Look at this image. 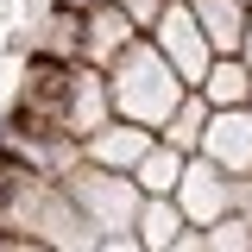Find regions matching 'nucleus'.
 Returning a JSON list of instances; mask_svg holds the SVG:
<instances>
[{
  "label": "nucleus",
  "instance_id": "f257e3e1",
  "mask_svg": "<svg viewBox=\"0 0 252 252\" xmlns=\"http://www.w3.org/2000/svg\"><path fill=\"white\" fill-rule=\"evenodd\" d=\"M101 76H107V107H114V120L145 126V132H158V126L177 114V101L189 94L183 82H177V69L152 51V38H132Z\"/></svg>",
  "mask_w": 252,
  "mask_h": 252
},
{
  "label": "nucleus",
  "instance_id": "f03ea898",
  "mask_svg": "<svg viewBox=\"0 0 252 252\" xmlns=\"http://www.w3.org/2000/svg\"><path fill=\"white\" fill-rule=\"evenodd\" d=\"M63 195L76 202V215L89 220L94 240H107V233H132V215H139V189H132V177H120V170H94V164H76L69 177H57Z\"/></svg>",
  "mask_w": 252,
  "mask_h": 252
},
{
  "label": "nucleus",
  "instance_id": "7ed1b4c3",
  "mask_svg": "<svg viewBox=\"0 0 252 252\" xmlns=\"http://www.w3.org/2000/svg\"><path fill=\"white\" fill-rule=\"evenodd\" d=\"M145 38H152V51H158V57L177 69V82H183V89H202V76H208L215 51H208V38L195 32V19H189V6H183V0H170Z\"/></svg>",
  "mask_w": 252,
  "mask_h": 252
},
{
  "label": "nucleus",
  "instance_id": "20e7f679",
  "mask_svg": "<svg viewBox=\"0 0 252 252\" xmlns=\"http://www.w3.org/2000/svg\"><path fill=\"white\" fill-rule=\"evenodd\" d=\"M195 158H208L220 177H252V107H208Z\"/></svg>",
  "mask_w": 252,
  "mask_h": 252
},
{
  "label": "nucleus",
  "instance_id": "39448f33",
  "mask_svg": "<svg viewBox=\"0 0 252 252\" xmlns=\"http://www.w3.org/2000/svg\"><path fill=\"white\" fill-rule=\"evenodd\" d=\"M233 202V177H220L208 158H183V177H177V208H183L189 227H208V220L227 215Z\"/></svg>",
  "mask_w": 252,
  "mask_h": 252
},
{
  "label": "nucleus",
  "instance_id": "423d86ee",
  "mask_svg": "<svg viewBox=\"0 0 252 252\" xmlns=\"http://www.w3.org/2000/svg\"><path fill=\"white\" fill-rule=\"evenodd\" d=\"M26 57H44V63H82V13L69 6H44L38 19H26Z\"/></svg>",
  "mask_w": 252,
  "mask_h": 252
},
{
  "label": "nucleus",
  "instance_id": "0eeeda50",
  "mask_svg": "<svg viewBox=\"0 0 252 252\" xmlns=\"http://www.w3.org/2000/svg\"><path fill=\"white\" fill-rule=\"evenodd\" d=\"M107 120H114V107H107V76L89 69V63H76V69H69V101H63V132L82 145V139L101 132Z\"/></svg>",
  "mask_w": 252,
  "mask_h": 252
},
{
  "label": "nucleus",
  "instance_id": "6e6552de",
  "mask_svg": "<svg viewBox=\"0 0 252 252\" xmlns=\"http://www.w3.org/2000/svg\"><path fill=\"white\" fill-rule=\"evenodd\" d=\"M152 145H158V132H145V126H126V120H107L101 132H89V139H82V164L132 177V164L152 152Z\"/></svg>",
  "mask_w": 252,
  "mask_h": 252
},
{
  "label": "nucleus",
  "instance_id": "1a4fd4ad",
  "mask_svg": "<svg viewBox=\"0 0 252 252\" xmlns=\"http://www.w3.org/2000/svg\"><path fill=\"white\" fill-rule=\"evenodd\" d=\"M132 38H139V26L120 13V0H107V6L82 13V63H89V69H107Z\"/></svg>",
  "mask_w": 252,
  "mask_h": 252
},
{
  "label": "nucleus",
  "instance_id": "9d476101",
  "mask_svg": "<svg viewBox=\"0 0 252 252\" xmlns=\"http://www.w3.org/2000/svg\"><path fill=\"white\" fill-rule=\"evenodd\" d=\"M183 6L215 57H240V38H246V6L240 0H183Z\"/></svg>",
  "mask_w": 252,
  "mask_h": 252
},
{
  "label": "nucleus",
  "instance_id": "9b49d317",
  "mask_svg": "<svg viewBox=\"0 0 252 252\" xmlns=\"http://www.w3.org/2000/svg\"><path fill=\"white\" fill-rule=\"evenodd\" d=\"M183 227L189 220H183V208H177V195H145L139 215H132V240H139L145 252H164Z\"/></svg>",
  "mask_w": 252,
  "mask_h": 252
},
{
  "label": "nucleus",
  "instance_id": "f8f14e48",
  "mask_svg": "<svg viewBox=\"0 0 252 252\" xmlns=\"http://www.w3.org/2000/svg\"><path fill=\"white\" fill-rule=\"evenodd\" d=\"M195 94H202L208 107H246V101H252V69L240 57H215Z\"/></svg>",
  "mask_w": 252,
  "mask_h": 252
},
{
  "label": "nucleus",
  "instance_id": "ddd939ff",
  "mask_svg": "<svg viewBox=\"0 0 252 252\" xmlns=\"http://www.w3.org/2000/svg\"><path fill=\"white\" fill-rule=\"evenodd\" d=\"M202 126H208V101L189 89L183 101H177V114L158 126V139H164V145H170L177 158H195V145H202Z\"/></svg>",
  "mask_w": 252,
  "mask_h": 252
},
{
  "label": "nucleus",
  "instance_id": "4468645a",
  "mask_svg": "<svg viewBox=\"0 0 252 252\" xmlns=\"http://www.w3.org/2000/svg\"><path fill=\"white\" fill-rule=\"evenodd\" d=\"M177 177H183V158L170 152L164 139L132 164V189H139V195H177Z\"/></svg>",
  "mask_w": 252,
  "mask_h": 252
},
{
  "label": "nucleus",
  "instance_id": "2eb2a0df",
  "mask_svg": "<svg viewBox=\"0 0 252 252\" xmlns=\"http://www.w3.org/2000/svg\"><path fill=\"white\" fill-rule=\"evenodd\" d=\"M202 246H208V252H252V227L240 215H220V220L202 227Z\"/></svg>",
  "mask_w": 252,
  "mask_h": 252
},
{
  "label": "nucleus",
  "instance_id": "dca6fc26",
  "mask_svg": "<svg viewBox=\"0 0 252 252\" xmlns=\"http://www.w3.org/2000/svg\"><path fill=\"white\" fill-rule=\"evenodd\" d=\"M164 6H170V0H120V13L132 19V26H139V38L158 26V13H164Z\"/></svg>",
  "mask_w": 252,
  "mask_h": 252
},
{
  "label": "nucleus",
  "instance_id": "f3484780",
  "mask_svg": "<svg viewBox=\"0 0 252 252\" xmlns=\"http://www.w3.org/2000/svg\"><path fill=\"white\" fill-rule=\"evenodd\" d=\"M227 215H240L252 227V177H233V202H227Z\"/></svg>",
  "mask_w": 252,
  "mask_h": 252
},
{
  "label": "nucleus",
  "instance_id": "a211bd4d",
  "mask_svg": "<svg viewBox=\"0 0 252 252\" xmlns=\"http://www.w3.org/2000/svg\"><path fill=\"white\" fill-rule=\"evenodd\" d=\"M89 252H145V246H139L132 233H107V240H94Z\"/></svg>",
  "mask_w": 252,
  "mask_h": 252
},
{
  "label": "nucleus",
  "instance_id": "6ab92c4d",
  "mask_svg": "<svg viewBox=\"0 0 252 252\" xmlns=\"http://www.w3.org/2000/svg\"><path fill=\"white\" fill-rule=\"evenodd\" d=\"M164 252H208V246H202V227H183V233H177Z\"/></svg>",
  "mask_w": 252,
  "mask_h": 252
},
{
  "label": "nucleus",
  "instance_id": "aec40b11",
  "mask_svg": "<svg viewBox=\"0 0 252 252\" xmlns=\"http://www.w3.org/2000/svg\"><path fill=\"white\" fill-rule=\"evenodd\" d=\"M0 252H51V246H38V240H26V233H0Z\"/></svg>",
  "mask_w": 252,
  "mask_h": 252
},
{
  "label": "nucleus",
  "instance_id": "412c9836",
  "mask_svg": "<svg viewBox=\"0 0 252 252\" xmlns=\"http://www.w3.org/2000/svg\"><path fill=\"white\" fill-rule=\"evenodd\" d=\"M240 63L252 69V6H246V38H240Z\"/></svg>",
  "mask_w": 252,
  "mask_h": 252
},
{
  "label": "nucleus",
  "instance_id": "4be33fe9",
  "mask_svg": "<svg viewBox=\"0 0 252 252\" xmlns=\"http://www.w3.org/2000/svg\"><path fill=\"white\" fill-rule=\"evenodd\" d=\"M57 6H69V13H94V6H107V0H57Z\"/></svg>",
  "mask_w": 252,
  "mask_h": 252
},
{
  "label": "nucleus",
  "instance_id": "5701e85b",
  "mask_svg": "<svg viewBox=\"0 0 252 252\" xmlns=\"http://www.w3.org/2000/svg\"><path fill=\"white\" fill-rule=\"evenodd\" d=\"M240 6H252V0H240Z\"/></svg>",
  "mask_w": 252,
  "mask_h": 252
},
{
  "label": "nucleus",
  "instance_id": "b1692460",
  "mask_svg": "<svg viewBox=\"0 0 252 252\" xmlns=\"http://www.w3.org/2000/svg\"><path fill=\"white\" fill-rule=\"evenodd\" d=\"M246 107H252V101H246Z\"/></svg>",
  "mask_w": 252,
  "mask_h": 252
}]
</instances>
